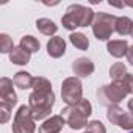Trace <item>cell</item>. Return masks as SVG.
I'll use <instances>...</instances> for the list:
<instances>
[{"label":"cell","instance_id":"obj_10","mask_svg":"<svg viewBox=\"0 0 133 133\" xmlns=\"http://www.w3.org/2000/svg\"><path fill=\"white\" fill-rule=\"evenodd\" d=\"M66 121L61 114L50 116L49 119L44 121V124L39 127V133H61Z\"/></svg>","mask_w":133,"mask_h":133},{"label":"cell","instance_id":"obj_4","mask_svg":"<svg viewBox=\"0 0 133 133\" xmlns=\"http://www.w3.org/2000/svg\"><path fill=\"white\" fill-rule=\"evenodd\" d=\"M127 94L122 82H111V85H103L97 89V100L103 107H113L122 102Z\"/></svg>","mask_w":133,"mask_h":133},{"label":"cell","instance_id":"obj_11","mask_svg":"<svg viewBox=\"0 0 133 133\" xmlns=\"http://www.w3.org/2000/svg\"><path fill=\"white\" fill-rule=\"evenodd\" d=\"M47 53L52 58H59L66 53V41L61 36H53L47 42Z\"/></svg>","mask_w":133,"mask_h":133},{"label":"cell","instance_id":"obj_25","mask_svg":"<svg viewBox=\"0 0 133 133\" xmlns=\"http://www.w3.org/2000/svg\"><path fill=\"white\" fill-rule=\"evenodd\" d=\"M122 83H124L127 92H128V94H133V74H128V72H127V75L124 77Z\"/></svg>","mask_w":133,"mask_h":133},{"label":"cell","instance_id":"obj_28","mask_svg":"<svg viewBox=\"0 0 133 133\" xmlns=\"http://www.w3.org/2000/svg\"><path fill=\"white\" fill-rule=\"evenodd\" d=\"M108 3H110L111 6H117V8H122V6H124L122 3H114V2H108Z\"/></svg>","mask_w":133,"mask_h":133},{"label":"cell","instance_id":"obj_17","mask_svg":"<svg viewBox=\"0 0 133 133\" xmlns=\"http://www.w3.org/2000/svg\"><path fill=\"white\" fill-rule=\"evenodd\" d=\"M125 75H127V69L124 63H114L110 68V77L113 82H122Z\"/></svg>","mask_w":133,"mask_h":133},{"label":"cell","instance_id":"obj_20","mask_svg":"<svg viewBox=\"0 0 133 133\" xmlns=\"http://www.w3.org/2000/svg\"><path fill=\"white\" fill-rule=\"evenodd\" d=\"M122 114H124V110H122L119 105H113V107H108L107 119H108L111 124L117 125V122H119V119H121V116H122Z\"/></svg>","mask_w":133,"mask_h":133},{"label":"cell","instance_id":"obj_31","mask_svg":"<svg viewBox=\"0 0 133 133\" xmlns=\"http://www.w3.org/2000/svg\"><path fill=\"white\" fill-rule=\"evenodd\" d=\"M128 133H133V131H128Z\"/></svg>","mask_w":133,"mask_h":133},{"label":"cell","instance_id":"obj_21","mask_svg":"<svg viewBox=\"0 0 133 133\" xmlns=\"http://www.w3.org/2000/svg\"><path fill=\"white\" fill-rule=\"evenodd\" d=\"M14 44H13V39L6 35V33H2L0 35V52L2 53H11L14 50Z\"/></svg>","mask_w":133,"mask_h":133},{"label":"cell","instance_id":"obj_8","mask_svg":"<svg viewBox=\"0 0 133 133\" xmlns=\"http://www.w3.org/2000/svg\"><path fill=\"white\" fill-rule=\"evenodd\" d=\"M13 85H14V82L10 80L8 77H2V78H0V99H2V102L8 103L11 108L17 103V96L14 92Z\"/></svg>","mask_w":133,"mask_h":133},{"label":"cell","instance_id":"obj_24","mask_svg":"<svg viewBox=\"0 0 133 133\" xmlns=\"http://www.w3.org/2000/svg\"><path fill=\"white\" fill-rule=\"evenodd\" d=\"M10 116H11V107L5 102H0V122L6 124Z\"/></svg>","mask_w":133,"mask_h":133},{"label":"cell","instance_id":"obj_7","mask_svg":"<svg viewBox=\"0 0 133 133\" xmlns=\"http://www.w3.org/2000/svg\"><path fill=\"white\" fill-rule=\"evenodd\" d=\"M35 130H36V125H35L30 105L19 107L13 121V133H35Z\"/></svg>","mask_w":133,"mask_h":133},{"label":"cell","instance_id":"obj_14","mask_svg":"<svg viewBox=\"0 0 133 133\" xmlns=\"http://www.w3.org/2000/svg\"><path fill=\"white\" fill-rule=\"evenodd\" d=\"M30 52H27L25 49H22L21 45L19 47H16L11 53H10V61L13 63V64H17V66H25V64H28V61H30Z\"/></svg>","mask_w":133,"mask_h":133},{"label":"cell","instance_id":"obj_30","mask_svg":"<svg viewBox=\"0 0 133 133\" xmlns=\"http://www.w3.org/2000/svg\"><path fill=\"white\" fill-rule=\"evenodd\" d=\"M85 133H89V131H85Z\"/></svg>","mask_w":133,"mask_h":133},{"label":"cell","instance_id":"obj_26","mask_svg":"<svg viewBox=\"0 0 133 133\" xmlns=\"http://www.w3.org/2000/svg\"><path fill=\"white\" fill-rule=\"evenodd\" d=\"M127 59H128V63L133 66V45H130V47H128V52H127Z\"/></svg>","mask_w":133,"mask_h":133},{"label":"cell","instance_id":"obj_16","mask_svg":"<svg viewBox=\"0 0 133 133\" xmlns=\"http://www.w3.org/2000/svg\"><path fill=\"white\" fill-rule=\"evenodd\" d=\"M36 27H38V30H39L42 35H45V36H52V35H55V33L58 31V27L55 25V22L50 21V19H47V17L38 19V21H36Z\"/></svg>","mask_w":133,"mask_h":133},{"label":"cell","instance_id":"obj_15","mask_svg":"<svg viewBox=\"0 0 133 133\" xmlns=\"http://www.w3.org/2000/svg\"><path fill=\"white\" fill-rule=\"evenodd\" d=\"M131 27H133V21L127 16H121L116 19V24H114V31L125 36V35H130L131 31Z\"/></svg>","mask_w":133,"mask_h":133},{"label":"cell","instance_id":"obj_1","mask_svg":"<svg viewBox=\"0 0 133 133\" xmlns=\"http://www.w3.org/2000/svg\"><path fill=\"white\" fill-rule=\"evenodd\" d=\"M55 103V94L52 91V83L44 77H35L33 92L28 97V105L35 121H42L50 116L52 107Z\"/></svg>","mask_w":133,"mask_h":133},{"label":"cell","instance_id":"obj_3","mask_svg":"<svg viewBox=\"0 0 133 133\" xmlns=\"http://www.w3.org/2000/svg\"><path fill=\"white\" fill-rule=\"evenodd\" d=\"M94 14L96 13L91 8L74 3V5L68 6L66 14L61 17V24L66 30H75L78 27H88V25H92Z\"/></svg>","mask_w":133,"mask_h":133},{"label":"cell","instance_id":"obj_29","mask_svg":"<svg viewBox=\"0 0 133 133\" xmlns=\"http://www.w3.org/2000/svg\"><path fill=\"white\" fill-rule=\"evenodd\" d=\"M130 36L133 38V27H131V31H130Z\"/></svg>","mask_w":133,"mask_h":133},{"label":"cell","instance_id":"obj_27","mask_svg":"<svg viewBox=\"0 0 133 133\" xmlns=\"http://www.w3.org/2000/svg\"><path fill=\"white\" fill-rule=\"evenodd\" d=\"M127 107H128V110H130V113L133 114V99H130V100H128V103H127Z\"/></svg>","mask_w":133,"mask_h":133},{"label":"cell","instance_id":"obj_9","mask_svg":"<svg viewBox=\"0 0 133 133\" xmlns=\"http://www.w3.org/2000/svg\"><path fill=\"white\" fill-rule=\"evenodd\" d=\"M72 72L77 75V77H82V78H86L89 77L92 72H94V63L89 59V58H85V56H80L77 59L72 61Z\"/></svg>","mask_w":133,"mask_h":133},{"label":"cell","instance_id":"obj_2","mask_svg":"<svg viewBox=\"0 0 133 133\" xmlns=\"http://www.w3.org/2000/svg\"><path fill=\"white\" fill-rule=\"evenodd\" d=\"M91 114H92V107H91L89 100H86V99H82L78 103L69 105L61 110V116L68 122V125L74 130H80V128L86 127Z\"/></svg>","mask_w":133,"mask_h":133},{"label":"cell","instance_id":"obj_19","mask_svg":"<svg viewBox=\"0 0 133 133\" xmlns=\"http://www.w3.org/2000/svg\"><path fill=\"white\" fill-rule=\"evenodd\" d=\"M69 39H71L72 45L77 47L78 50H88V47H89V41H88V38L83 33H77L75 31V33H72L69 36Z\"/></svg>","mask_w":133,"mask_h":133},{"label":"cell","instance_id":"obj_22","mask_svg":"<svg viewBox=\"0 0 133 133\" xmlns=\"http://www.w3.org/2000/svg\"><path fill=\"white\" fill-rule=\"evenodd\" d=\"M117 127H121L122 130L133 131V114L124 111V114L121 116V119H119V122H117Z\"/></svg>","mask_w":133,"mask_h":133},{"label":"cell","instance_id":"obj_6","mask_svg":"<svg viewBox=\"0 0 133 133\" xmlns=\"http://www.w3.org/2000/svg\"><path fill=\"white\" fill-rule=\"evenodd\" d=\"M61 97L66 105H75L83 99V86L78 77H69L61 85Z\"/></svg>","mask_w":133,"mask_h":133},{"label":"cell","instance_id":"obj_13","mask_svg":"<svg viewBox=\"0 0 133 133\" xmlns=\"http://www.w3.org/2000/svg\"><path fill=\"white\" fill-rule=\"evenodd\" d=\"M13 82H14L16 88H19V89H28V88H33L35 77H31V74L27 72V71H19V72L14 74Z\"/></svg>","mask_w":133,"mask_h":133},{"label":"cell","instance_id":"obj_18","mask_svg":"<svg viewBox=\"0 0 133 133\" xmlns=\"http://www.w3.org/2000/svg\"><path fill=\"white\" fill-rule=\"evenodd\" d=\"M19 45L22 47V49H25L27 52H30V53H35V52H38L39 50V47H41V44H39V41L35 38V36H24L22 39H21V42H19Z\"/></svg>","mask_w":133,"mask_h":133},{"label":"cell","instance_id":"obj_23","mask_svg":"<svg viewBox=\"0 0 133 133\" xmlns=\"http://www.w3.org/2000/svg\"><path fill=\"white\" fill-rule=\"evenodd\" d=\"M86 131H89V133H107V128L100 121H89L86 125Z\"/></svg>","mask_w":133,"mask_h":133},{"label":"cell","instance_id":"obj_12","mask_svg":"<svg viewBox=\"0 0 133 133\" xmlns=\"http://www.w3.org/2000/svg\"><path fill=\"white\" fill-rule=\"evenodd\" d=\"M128 44L127 41L124 39H114V41H108L107 44V50L111 56L114 58H122V56H127V52H128Z\"/></svg>","mask_w":133,"mask_h":133},{"label":"cell","instance_id":"obj_5","mask_svg":"<svg viewBox=\"0 0 133 133\" xmlns=\"http://www.w3.org/2000/svg\"><path fill=\"white\" fill-rule=\"evenodd\" d=\"M116 16L108 14V13H96L94 21H92V33L99 41H108L114 31V24H116Z\"/></svg>","mask_w":133,"mask_h":133}]
</instances>
